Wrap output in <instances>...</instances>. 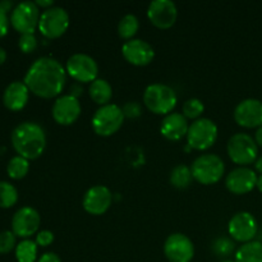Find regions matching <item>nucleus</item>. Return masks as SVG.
Segmentation results:
<instances>
[{
    "label": "nucleus",
    "mask_w": 262,
    "mask_h": 262,
    "mask_svg": "<svg viewBox=\"0 0 262 262\" xmlns=\"http://www.w3.org/2000/svg\"><path fill=\"white\" fill-rule=\"evenodd\" d=\"M54 233L50 230H40V232L36 234L35 242L38 247H49L50 245H53L54 242Z\"/></svg>",
    "instance_id": "nucleus-34"
},
{
    "label": "nucleus",
    "mask_w": 262,
    "mask_h": 262,
    "mask_svg": "<svg viewBox=\"0 0 262 262\" xmlns=\"http://www.w3.org/2000/svg\"><path fill=\"white\" fill-rule=\"evenodd\" d=\"M204 102L200 99H196V97H192V99H188L187 101H184L183 107H182V114H183L187 119H192L193 122L200 119L201 115L204 114Z\"/></svg>",
    "instance_id": "nucleus-30"
},
{
    "label": "nucleus",
    "mask_w": 262,
    "mask_h": 262,
    "mask_svg": "<svg viewBox=\"0 0 262 262\" xmlns=\"http://www.w3.org/2000/svg\"><path fill=\"white\" fill-rule=\"evenodd\" d=\"M12 145L15 152L27 160H36L46 148V133L35 122H23L12 132Z\"/></svg>",
    "instance_id": "nucleus-2"
},
{
    "label": "nucleus",
    "mask_w": 262,
    "mask_h": 262,
    "mask_svg": "<svg viewBox=\"0 0 262 262\" xmlns=\"http://www.w3.org/2000/svg\"><path fill=\"white\" fill-rule=\"evenodd\" d=\"M217 135H219V129L214 120L209 118H200L189 124L187 143L193 150H209L216 142Z\"/></svg>",
    "instance_id": "nucleus-7"
},
{
    "label": "nucleus",
    "mask_w": 262,
    "mask_h": 262,
    "mask_svg": "<svg viewBox=\"0 0 262 262\" xmlns=\"http://www.w3.org/2000/svg\"><path fill=\"white\" fill-rule=\"evenodd\" d=\"M257 222L255 216L248 211H241L233 215L228 224V232L234 242L248 243L252 242L257 234Z\"/></svg>",
    "instance_id": "nucleus-12"
},
{
    "label": "nucleus",
    "mask_w": 262,
    "mask_h": 262,
    "mask_svg": "<svg viewBox=\"0 0 262 262\" xmlns=\"http://www.w3.org/2000/svg\"><path fill=\"white\" fill-rule=\"evenodd\" d=\"M0 8H2V9L4 10L5 13H8V12L12 13V10L14 9V8H13V3L9 2V0H4V2H0Z\"/></svg>",
    "instance_id": "nucleus-38"
},
{
    "label": "nucleus",
    "mask_w": 262,
    "mask_h": 262,
    "mask_svg": "<svg viewBox=\"0 0 262 262\" xmlns=\"http://www.w3.org/2000/svg\"><path fill=\"white\" fill-rule=\"evenodd\" d=\"M18 201V191L9 182H0V207L10 209Z\"/></svg>",
    "instance_id": "nucleus-28"
},
{
    "label": "nucleus",
    "mask_w": 262,
    "mask_h": 262,
    "mask_svg": "<svg viewBox=\"0 0 262 262\" xmlns=\"http://www.w3.org/2000/svg\"><path fill=\"white\" fill-rule=\"evenodd\" d=\"M5 60H7V51L0 46V66H3L5 63Z\"/></svg>",
    "instance_id": "nucleus-42"
},
{
    "label": "nucleus",
    "mask_w": 262,
    "mask_h": 262,
    "mask_svg": "<svg viewBox=\"0 0 262 262\" xmlns=\"http://www.w3.org/2000/svg\"><path fill=\"white\" fill-rule=\"evenodd\" d=\"M140 30V20L135 14H125L118 23V35L125 41L132 40Z\"/></svg>",
    "instance_id": "nucleus-26"
},
{
    "label": "nucleus",
    "mask_w": 262,
    "mask_h": 262,
    "mask_svg": "<svg viewBox=\"0 0 262 262\" xmlns=\"http://www.w3.org/2000/svg\"><path fill=\"white\" fill-rule=\"evenodd\" d=\"M255 141L257 143L258 147H262V127L257 128L255 133Z\"/></svg>",
    "instance_id": "nucleus-40"
},
{
    "label": "nucleus",
    "mask_w": 262,
    "mask_h": 262,
    "mask_svg": "<svg viewBox=\"0 0 262 262\" xmlns=\"http://www.w3.org/2000/svg\"><path fill=\"white\" fill-rule=\"evenodd\" d=\"M191 170L194 181L204 186H211L222 181L225 173V164L215 154H204L192 163Z\"/></svg>",
    "instance_id": "nucleus-4"
},
{
    "label": "nucleus",
    "mask_w": 262,
    "mask_h": 262,
    "mask_svg": "<svg viewBox=\"0 0 262 262\" xmlns=\"http://www.w3.org/2000/svg\"><path fill=\"white\" fill-rule=\"evenodd\" d=\"M123 114H124V118H128V119H136V118L140 117L142 114V106H141L140 102L137 101H128L123 105L122 107Z\"/></svg>",
    "instance_id": "nucleus-33"
},
{
    "label": "nucleus",
    "mask_w": 262,
    "mask_h": 262,
    "mask_svg": "<svg viewBox=\"0 0 262 262\" xmlns=\"http://www.w3.org/2000/svg\"><path fill=\"white\" fill-rule=\"evenodd\" d=\"M113 204V193L107 187L94 186L84 193L83 200H82V206L84 211L89 212L94 216H100L104 215L107 210L110 209Z\"/></svg>",
    "instance_id": "nucleus-15"
},
{
    "label": "nucleus",
    "mask_w": 262,
    "mask_h": 262,
    "mask_svg": "<svg viewBox=\"0 0 262 262\" xmlns=\"http://www.w3.org/2000/svg\"><path fill=\"white\" fill-rule=\"evenodd\" d=\"M69 14L64 8L51 7L42 10L38 20V31L43 37L49 40H55L61 37L69 27Z\"/></svg>",
    "instance_id": "nucleus-8"
},
{
    "label": "nucleus",
    "mask_w": 262,
    "mask_h": 262,
    "mask_svg": "<svg viewBox=\"0 0 262 262\" xmlns=\"http://www.w3.org/2000/svg\"><path fill=\"white\" fill-rule=\"evenodd\" d=\"M234 120L243 128L262 127V101L257 99L242 100L234 109Z\"/></svg>",
    "instance_id": "nucleus-19"
},
{
    "label": "nucleus",
    "mask_w": 262,
    "mask_h": 262,
    "mask_svg": "<svg viewBox=\"0 0 262 262\" xmlns=\"http://www.w3.org/2000/svg\"><path fill=\"white\" fill-rule=\"evenodd\" d=\"M9 17H8V13H5L4 10L0 8V38L4 37L8 33L9 30Z\"/></svg>",
    "instance_id": "nucleus-35"
},
{
    "label": "nucleus",
    "mask_w": 262,
    "mask_h": 262,
    "mask_svg": "<svg viewBox=\"0 0 262 262\" xmlns=\"http://www.w3.org/2000/svg\"><path fill=\"white\" fill-rule=\"evenodd\" d=\"M255 170L260 173V176H262V156L257 158V160L255 161Z\"/></svg>",
    "instance_id": "nucleus-41"
},
{
    "label": "nucleus",
    "mask_w": 262,
    "mask_h": 262,
    "mask_svg": "<svg viewBox=\"0 0 262 262\" xmlns=\"http://www.w3.org/2000/svg\"><path fill=\"white\" fill-rule=\"evenodd\" d=\"M178 96L170 86L164 83H152L143 92V104L156 115H168L177 106Z\"/></svg>",
    "instance_id": "nucleus-3"
},
{
    "label": "nucleus",
    "mask_w": 262,
    "mask_h": 262,
    "mask_svg": "<svg viewBox=\"0 0 262 262\" xmlns=\"http://www.w3.org/2000/svg\"><path fill=\"white\" fill-rule=\"evenodd\" d=\"M69 95H72V96H74L78 99L79 95H82V87L79 86V84H73L71 89V94Z\"/></svg>",
    "instance_id": "nucleus-39"
},
{
    "label": "nucleus",
    "mask_w": 262,
    "mask_h": 262,
    "mask_svg": "<svg viewBox=\"0 0 262 262\" xmlns=\"http://www.w3.org/2000/svg\"><path fill=\"white\" fill-rule=\"evenodd\" d=\"M66 71L67 74L78 83H92L99 78V66L96 60L83 53L73 54L67 60Z\"/></svg>",
    "instance_id": "nucleus-10"
},
{
    "label": "nucleus",
    "mask_w": 262,
    "mask_h": 262,
    "mask_svg": "<svg viewBox=\"0 0 262 262\" xmlns=\"http://www.w3.org/2000/svg\"><path fill=\"white\" fill-rule=\"evenodd\" d=\"M30 99V90L25 82L14 81L8 84L3 94L4 106L10 112H19L27 105Z\"/></svg>",
    "instance_id": "nucleus-21"
},
{
    "label": "nucleus",
    "mask_w": 262,
    "mask_h": 262,
    "mask_svg": "<svg viewBox=\"0 0 262 262\" xmlns=\"http://www.w3.org/2000/svg\"><path fill=\"white\" fill-rule=\"evenodd\" d=\"M40 8L35 2H22L14 7L10 13V25L20 35L35 33L40 20Z\"/></svg>",
    "instance_id": "nucleus-9"
},
{
    "label": "nucleus",
    "mask_w": 262,
    "mask_h": 262,
    "mask_svg": "<svg viewBox=\"0 0 262 262\" xmlns=\"http://www.w3.org/2000/svg\"><path fill=\"white\" fill-rule=\"evenodd\" d=\"M37 262H61V260L55 252H46L38 258Z\"/></svg>",
    "instance_id": "nucleus-36"
},
{
    "label": "nucleus",
    "mask_w": 262,
    "mask_h": 262,
    "mask_svg": "<svg viewBox=\"0 0 262 262\" xmlns=\"http://www.w3.org/2000/svg\"><path fill=\"white\" fill-rule=\"evenodd\" d=\"M212 252L217 256L227 260V257L232 256L235 252V243L232 238L219 237L212 242Z\"/></svg>",
    "instance_id": "nucleus-29"
},
{
    "label": "nucleus",
    "mask_w": 262,
    "mask_h": 262,
    "mask_svg": "<svg viewBox=\"0 0 262 262\" xmlns=\"http://www.w3.org/2000/svg\"><path fill=\"white\" fill-rule=\"evenodd\" d=\"M188 119L182 113H170L165 115L160 125V133L168 141H181L188 133Z\"/></svg>",
    "instance_id": "nucleus-20"
},
{
    "label": "nucleus",
    "mask_w": 262,
    "mask_h": 262,
    "mask_svg": "<svg viewBox=\"0 0 262 262\" xmlns=\"http://www.w3.org/2000/svg\"><path fill=\"white\" fill-rule=\"evenodd\" d=\"M89 95L94 102H96L100 106L110 104V100L113 97V87L106 79L97 78L90 84Z\"/></svg>",
    "instance_id": "nucleus-22"
},
{
    "label": "nucleus",
    "mask_w": 262,
    "mask_h": 262,
    "mask_svg": "<svg viewBox=\"0 0 262 262\" xmlns=\"http://www.w3.org/2000/svg\"><path fill=\"white\" fill-rule=\"evenodd\" d=\"M40 224L41 217L37 210L30 206H23L13 215L12 232L15 237L30 239V237L37 234Z\"/></svg>",
    "instance_id": "nucleus-11"
},
{
    "label": "nucleus",
    "mask_w": 262,
    "mask_h": 262,
    "mask_svg": "<svg viewBox=\"0 0 262 262\" xmlns=\"http://www.w3.org/2000/svg\"><path fill=\"white\" fill-rule=\"evenodd\" d=\"M23 82L30 92L41 99L59 96L67 82V71L60 61L51 56L36 59L26 73Z\"/></svg>",
    "instance_id": "nucleus-1"
},
{
    "label": "nucleus",
    "mask_w": 262,
    "mask_h": 262,
    "mask_svg": "<svg viewBox=\"0 0 262 262\" xmlns=\"http://www.w3.org/2000/svg\"><path fill=\"white\" fill-rule=\"evenodd\" d=\"M28 171H30V160L19 155L10 159L7 165L8 176H9V178L14 179V181H19V179L25 178Z\"/></svg>",
    "instance_id": "nucleus-27"
},
{
    "label": "nucleus",
    "mask_w": 262,
    "mask_h": 262,
    "mask_svg": "<svg viewBox=\"0 0 262 262\" xmlns=\"http://www.w3.org/2000/svg\"><path fill=\"white\" fill-rule=\"evenodd\" d=\"M235 262H262V243L257 241L245 243L234 255Z\"/></svg>",
    "instance_id": "nucleus-23"
},
{
    "label": "nucleus",
    "mask_w": 262,
    "mask_h": 262,
    "mask_svg": "<svg viewBox=\"0 0 262 262\" xmlns=\"http://www.w3.org/2000/svg\"><path fill=\"white\" fill-rule=\"evenodd\" d=\"M164 255L169 262H191L194 257L193 242L183 233H173L164 243Z\"/></svg>",
    "instance_id": "nucleus-13"
},
{
    "label": "nucleus",
    "mask_w": 262,
    "mask_h": 262,
    "mask_svg": "<svg viewBox=\"0 0 262 262\" xmlns=\"http://www.w3.org/2000/svg\"><path fill=\"white\" fill-rule=\"evenodd\" d=\"M124 114L122 107L115 104L100 106L92 117L91 125L94 132L101 137H110L122 128L124 123Z\"/></svg>",
    "instance_id": "nucleus-5"
},
{
    "label": "nucleus",
    "mask_w": 262,
    "mask_h": 262,
    "mask_svg": "<svg viewBox=\"0 0 262 262\" xmlns=\"http://www.w3.org/2000/svg\"><path fill=\"white\" fill-rule=\"evenodd\" d=\"M258 176L248 166H238L233 169L225 178V187L233 194L250 193L257 184Z\"/></svg>",
    "instance_id": "nucleus-17"
},
{
    "label": "nucleus",
    "mask_w": 262,
    "mask_h": 262,
    "mask_svg": "<svg viewBox=\"0 0 262 262\" xmlns=\"http://www.w3.org/2000/svg\"><path fill=\"white\" fill-rule=\"evenodd\" d=\"M148 20L160 30L173 27L178 18V8L171 0H154L147 8Z\"/></svg>",
    "instance_id": "nucleus-14"
},
{
    "label": "nucleus",
    "mask_w": 262,
    "mask_h": 262,
    "mask_svg": "<svg viewBox=\"0 0 262 262\" xmlns=\"http://www.w3.org/2000/svg\"><path fill=\"white\" fill-rule=\"evenodd\" d=\"M228 156L234 164L247 166L257 160L258 146L255 138L247 133H235L227 143Z\"/></svg>",
    "instance_id": "nucleus-6"
},
{
    "label": "nucleus",
    "mask_w": 262,
    "mask_h": 262,
    "mask_svg": "<svg viewBox=\"0 0 262 262\" xmlns=\"http://www.w3.org/2000/svg\"><path fill=\"white\" fill-rule=\"evenodd\" d=\"M37 38H36L35 33H25L20 35L19 40H18V46H19L20 51L25 54H31L37 49Z\"/></svg>",
    "instance_id": "nucleus-32"
},
{
    "label": "nucleus",
    "mask_w": 262,
    "mask_h": 262,
    "mask_svg": "<svg viewBox=\"0 0 262 262\" xmlns=\"http://www.w3.org/2000/svg\"><path fill=\"white\" fill-rule=\"evenodd\" d=\"M38 246L32 239H23L15 247V260L18 262H37Z\"/></svg>",
    "instance_id": "nucleus-25"
},
{
    "label": "nucleus",
    "mask_w": 262,
    "mask_h": 262,
    "mask_svg": "<svg viewBox=\"0 0 262 262\" xmlns=\"http://www.w3.org/2000/svg\"><path fill=\"white\" fill-rule=\"evenodd\" d=\"M170 184L178 189H184L187 187L191 186L192 181H193V176H192L191 166H187L184 164H179L176 168L171 170L170 173Z\"/></svg>",
    "instance_id": "nucleus-24"
},
{
    "label": "nucleus",
    "mask_w": 262,
    "mask_h": 262,
    "mask_svg": "<svg viewBox=\"0 0 262 262\" xmlns=\"http://www.w3.org/2000/svg\"><path fill=\"white\" fill-rule=\"evenodd\" d=\"M17 247V237L12 230H4L0 233V253L7 255Z\"/></svg>",
    "instance_id": "nucleus-31"
},
{
    "label": "nucleus",
    "mask_w": 262,
    "mask_h": 262,
    "mask_svg": "<svg viewBox=\"0 0 262 262\" xmlns=\"http://www.w3.org/2000/svg\"><path fill=\"white\" fill-rule=\"evenodd\" d=\"M256 187H257L258 191H260L261 193H262V176H258V178H257V184H256Z\"/></svg>",
    "instance_id": "nucleus-43"
},
{
    "label": "nucleus",
    "mask_w": 262,
    "mask_h": 262,
    "mask_svg": "<svg viewBox=\"0 0 262 262\" xmlns=\"http://www.w3.org/2000/svg\"><path fill=\"white\" fill-rule=\"evenodd\" d=\"M81 113L82 107L79 100L72 95L59 96L51 109L54 120L60 125H72L78 120Z\"/></svg>",
    "instance_id": "nucleus-18"
},
{
    "label": "nucleus",
    "mask_w": 262,
    "mask_h": 262,
    "mask_svg": "<svg viewBox=\"0 0 262 262\" xmlns=\"http://www.w3.org/2000/svg\"><path fill=\"white\" fill-rule=\"evenodd\" d=\"M122 55L132 66L146 67L155 58V50L147 41L132 38L123 43Z\"/></svg>",
    "instance_id": "nucleus-16"
},
{
    "label": "nucleus",
    "mask_w": 262,
    "mask_h": 262,
    "mask_svg": "<svg viewBox=\"0 0 262 262\" xmlns=\"http://www.w3.org/2000/svg\"><path fill=\"white\" fill-rule=\"evenodd\" d=\"M36 5H37L38 8H42L43 10L49 9V8L54 7V2L53 0H36Z\"/></svg>",
    "instance_id": "nucleus-37"
},
{
    "label": "nucleus",
    "mask_w": 262,
    "mask_h": 262,
    "mask_svg": "<svg viewBox=\"0 0 262 262\" xmlns=\"http://www.w3.org/2000/svg\"><path fill=\"white\" fill-rule=\"evenodd\" d=\"M220 262H235V261H232V260H228V258H227V260H223V261H220Z\"/></svg>",
    "instance_id": "nucleus-44"
}]
</instances>
